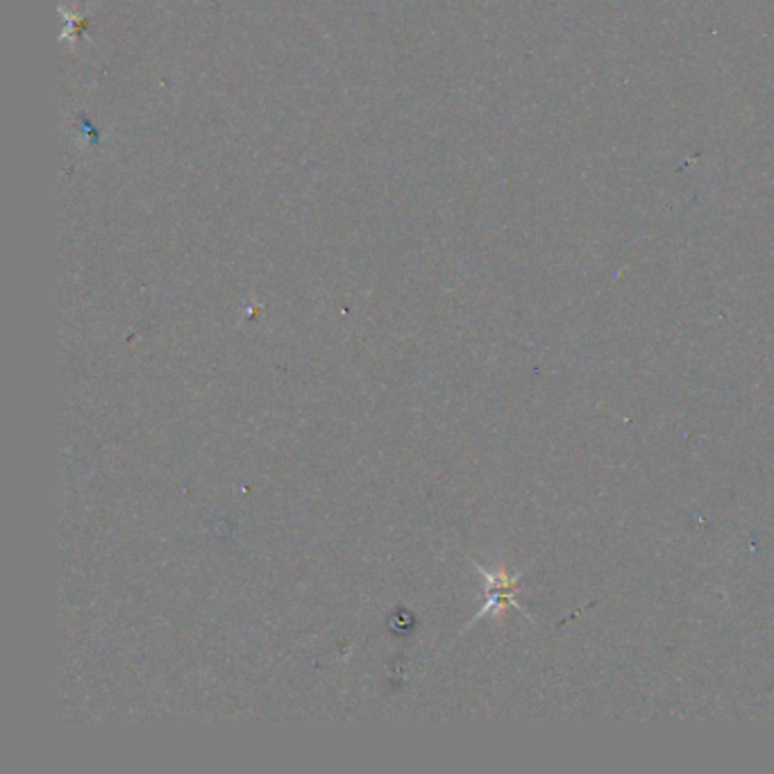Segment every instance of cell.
I'll list each match as a JSON object with an SVG mask.
<instances>
[{"label":"cell","instance_id":"1","mask_svg":"<svg viewBox=\"0 0 774 774\" xmlns=\"http://www.w3.org/2000/svg\"><path fill=\"white\" fill-rule=\"evenodd\" d=\"M480 573L484 574L486 579V597H489V600H486V604L481 607V611L477 613L475 620H480L486 613H502L507 607L518 609L523 616H527L525 607L518 601V582L520 577H523V570H520V573H507L502 565L495 570H486L480 565Z\"/></svg>","mask_w":774,"mask_h":774}]
</instances>
